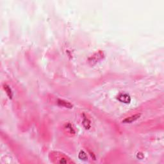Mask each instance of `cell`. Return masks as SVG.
<instances>
[{"label":"cell","mask_w":164,"mask_h":164,"mask_svg":"<svg viewBox=\"0 0 164 164\" xmlns=\"http://www.w3.org/2000/svg\"><path fill=\"white\" fill-rule=\"evenodd\" d=\"M117 99L119 101L126 104L130 103V101H131V98H130V95H128V94H125V93L119 94L117 97Z\"/></svg>","instance_id":"cell-1"},{"label":"cell","mask_w":164,"mask_h":164,"mask_svg":"<svg viewBox=\"0 0 164 164\" xmlns=\"http://www.w3.org/2000/svg\"><path fill=\"white\" fill-rule=\"evenodd\" d=\"M140 115H141L139 114H135L134 115H132L131 117H127L123 121V123H125V124H128V123H132L134 121H137V119H138L140 117Z\"/></svg>","instance_id":"cell-2"},{"label":"cell","mask_w":164,"mask_h":164,"mask_svg":"<svg viewBox=\"0 0 164 164\" xmlns=\"http://www.w3.org/2000/svg\"><path fill=\"white\" fill-rule=\"evenodd\" d=\"M57 103L60 106H64V107H65V108H72L73 106V105L71 103H70L69 102L64 101V100H62V99H58Z\"/></svg>","instance_id":"cell-3"},{"label":"cell","mask_w":164,"mask_h":164,"mask_svg":"<svg viewBox=\"0 0 164 164\" xmlns=\"http://www.w3.org/2000/svg\"><path fill=\"white\" fill-rule=\"evenodd\" d=\"M4 89L5 91H6V92H7V95L9 96V97L10 98V99H12V90H11V89L10 88V87L9 86V85H4Z\"/></svg>","instance_id":"cell-4"},{"label":"cell","mask_w":164,"mask_h":164,"mask_svg":"<svg viewBox=\"0 0 164 164\" xmlns=\"http://www.w3.org/2000/svg\"><path fill=\"white\" fill-rule=\"evenodd\" d=\"M78 157H79V158H80V160H84V161H86V160H87V159H88L87 154L85 153L83 151H80V153H79V155H78Z\"/></svg>","instance_id":"cell-5"},{"label":"cell","mask_w":164,"mask_h":164,"mask_svg":"<svg viewBox=\"0 0 164 164\" xmlns=\"http://www.w3.org/2000/svg\"><path fill=\"white\" fill-rule=\"evenodd\" d=\"M83 124L86 129H89V128L91 126V122L89 121V119H87L86 117H85L83 121Z\"/></svg>","instance_id":"cell-6"},{"label":"cell","mask_w":164,"mask_h":164,"mask_svg":"<svg viewBox=\"0 0 164 164\" xmlns=\"http://www.w3.org/2000/svg\"><path fill=\"white\" fill-rule=\"evenodd\" d=\"M60 164H66L67 163V160H65V158H62L60 160Z\"/></svg>","instance_id":"cell-7"}]
</instances>
